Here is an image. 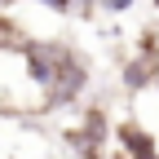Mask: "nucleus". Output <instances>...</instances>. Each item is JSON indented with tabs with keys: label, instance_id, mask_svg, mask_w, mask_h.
Here are the masks:
<instances>
[{
	"label": "nucleus",
	"instance_id": "4",
	"mask_svg": "<svg viewBox=\"0 0 159 159\" xmlns=\"http://www.w3.org/2000/svg\"><path fill=\"white\" fill-rule=\"evenodd\" d=\"M150 5H155V9H159V0H150Z\"/></svg>",
	"mask_w": 159,
	"mask_h": 159
},
{
	"label": "nucleus",
	"instance_id": "1",
	"mask_svg": "<svg viewBox=\"0 0 159 159\" xmlns=\"http://www.w3.org/2000/svg\"><path fill=\"white\" fill-rule=\"evenodd\" d=\"M115 146L124 150L128 159H159V142L137 124V119H119V124H115Z\"/></svg>",
	"mask_w": 159,
	"mask_h": 159
},
{
	"label": "nucleus",
	"instance_id": "3",
	"mask_svg": "<svg viewBox=\"0 0 159 159\" xmlns=\"http://www.w3.org/2000/svg\"><path fill=\"white\" fill-rule=\"evenodd\" d=\"M35 5H44V9H53V13H71V0H35Z\"/></svg>",
	"mask_w": 159,
	"mask_h": 159
},
{
	"label": "nucleus",
	"instance_id": "2",
	"mask_svg": "<svg viewBox=\"0 0 159 159\" xmlns=\"http://www.w3.org/2000/svg\"><path fill=\"white\" fill-rule=\"evenodd\" d=\"M106 13H124V9H133V0H97Z\"/></svg>",
	"mask_w": 159,
	"mask_h": 159
}]
</instances>
